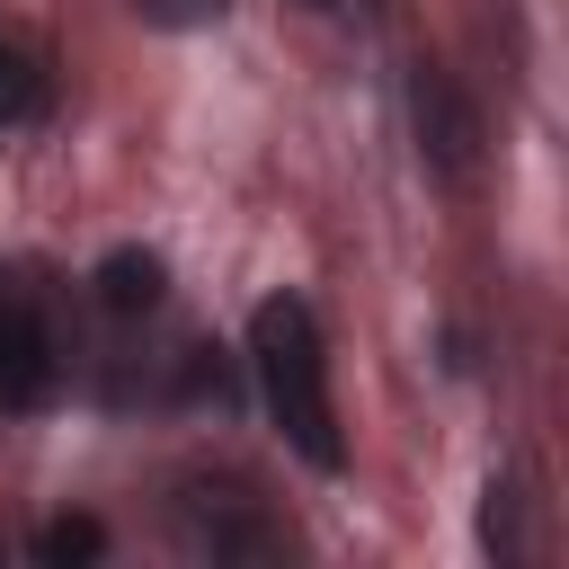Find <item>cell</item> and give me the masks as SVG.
Instances as JSON below:
<instances>
[{
    "mask_svg": "<svg viewBox=\"0 0 569 569\" xmlns=\"http://www.w3.org/2000/svg\"><path fill=\"white\" fill-rule=\"evenodd\" d=\"M249 365H258V391H267L284 445L311 471H338L347 445H338V400H329V347H320V320L293 293H267L249 311Z\"/></svg>",
    "mask_w": 569,
    "mask_h": 569,
    "instance_id": "1",
    "label": "cell"
},
{
    "mask_svg": "<svg viewBox=\"0 0 569 569\" xmlns=\"http://www.w3.org/2000/svg\"><path fill=\"white\" fill-rule=\"evenodd\" d=\"M53 382H62V356H53V320L36 284L0 276V409H44Z\"/></svg>",
    "mask_w": 569,
    "mask_h": 569,
    "instance_id": "2",
    "label": "cell"
},
{
    "mask_svg": "<svg viewBox=\"0 0 569 569\" xmlns=\"http://www.w3.org/2000/svg\"><path fill=\"white\" fill-rule=\"evenodd\" d=\"M160 293H169V267H160L151 249H107V267H98V302H107L116 320L160 311Z\"/></svg>",
    "mask_w": 569,
    "mask_h": 569,
    "instance_id": "3",
    "label": "cell"
},
{
    "mask_svg": "<svg viewBox=\"0 0 569 569\" xmlns=\"http://www.w3.org/2000/svg\"><path fill=\"white\" fill-rule=\"evenodd\" d=\"M36 116H44V71H36L27 44L0 36V142H9L18 124H36Z\"/></svg>",
    "mask_w": 569,
    "mask_h": 569,
    "instance_id": "4",
    "label": "cell"
},
{
    "mask_svg": "<svg viewBox=\"0 0 569 569\" xmlns=\"http://www.w3.org/2000/svg\"><path fill=\"white\" fill-rule=\"evenodd\" d=\"M36 551H44V560H98V551H107V533H98L89 516H53Z\"/></svg>",
    "mask_w": 569,
    "mask_h": 569,
    "instance_id": "5",
    "label": "cell"
},
{
    "mask_svg": "<svg viewBox=\"0 0 569 569\" xmlns=\"http://www.w3.org/2000/svg\"><path fill=\"white\" fill-rule=\"evenodd\" d=\"M142 18H160V27H204V18H222V0H133Z\"/></svg>",
    "mask_w": 569,
    "mask_h": 569,
    "instance_id": "6",
    "label": "cell"
},
{
    "mask_svg": "<svg viewBox=\"0 0 569 569\" xmlns=\"http://www.w3.org/2000/svg\"><path fill=\"white\" fill-rule=\"evenodd\" d=\"M320 9H329V0H320Z\"/></svg>",
    "mask_w": 569,
    "mask_h": 569,
    "instance_id": "7",
    "label": "cell"
}]
</instances>
